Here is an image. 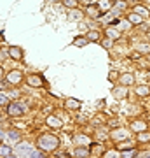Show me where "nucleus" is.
Returning a JSON list of instances; mask_svg holds the SVG:
<instances>
[{"label": "nucleus", "instance_id": "obj_1", "mask_svg": "<svg viewBox=\"0 0 150 158\" xmlns=\"http://www.w3.org/2000/svg\"><path fill=\"white\" fill-rule=\"evenodd\" d=\"M60 146V139L52 134H44L37 139V148H39L42 153H51V151H56Z\"/></svg>", "mask_w": 150, "mask_h": 158}, {"label": "nucleus", "instance_id": "obj_2", "mask_svg": "<svg viewBox=\"0 0 150 158\" xmlns=\"http://www.w3.org/2000/svg\"><path fill=\"white\" fill-rule=\"evenodd\" d=\"M32 151H33V148L30 146L28 142H19V144L14 148V156L16 158H30Z\"/></svg>", "mask_w": 150, "mask_h": 158}, {"label": "nucleus", "instance_id": "obj_3", "mask_svg": "<svg viewBox=\"0 0 150 158\" xmlns=\"http://www.w3.org/2000/svg\"><path fill=\"white\" fill-rule=\"evenodd\" d=\"M129 135H131V132H129L128 128H115V130H112V132H110V137H112L115 142L128 141Z\"/></svg>", "mask_w": 150, "mask_h": 158}, {"label": "nucleus", "instance_id": "obj_4", "mask_svg": "<svg viewBox=\"0 0 150 158\" xmlns=\"http://www.w3.org/2000/svg\"><path fill=\"white\" fill-rule=\"evenodd\" d=\"M7 114L9 116H23L25 114V106L21 102H9L7 104Z\"/></svg>", "mask_w": 150, "mask_h": 158}, {"label": "nucleus", "instance_id": "obj_5", "mask_svg": "<svg viewBox=\"0 0 150 158\" xmlns=\"http://www.w3.org/2000/svg\"><path fill=\"white\" fill-rule=\"evenodd\" d=\"M6 79H7L9 85H19L23 79H25V76H23L21 70H11V72H7Z\"/></svg>", "mask_w": 150, "mask_h": 158}, {"label": "nucleus", "instance_id": "obj_6", "mask_svg": "<svg viewBox=\"0 0 150 158\" xmlns=\"http://www.w3.org/2000/svg\"><path fill=\"white\" fill-rule=\"evenodd\" d=\"M7 55H9L12 60H16V62L23 60V49L19 48V46H9V49H7Z\"/></svg>", "mask_w": 150, "mask_h": 158}, {"label": "nucleus", "instance_id": "obj_7", "mask_svg": "<svg viewBox=\"0 0 150 158\" xmlns=\"http://www.w3.org/2000/svg\"><path fill=\"white\" fill-rule=\"evenodd\" d=\"M26 83L30 86H33V88H42L44 86V81H42V77H40L39 74H30L26 77Z\"/></svg>", "mask_w": 150, "mask_h": 158}, {"label": "nucleus", "instance_id": "obj_8", "mask_svg": "<svg viewBox=\"0 0 150 158\" xmlns=\"http://www.w3.org/2000/svg\"><path fill=\"white\" fill-rule=\"evenodd\" d=\"M89 155H91L89 146H77L73 149V156L75 158H89Z\"/></svg>", "mask_w": 150, "mask_h": 158}, {"label": "nucleus", "instance_id": "obj_9", "mask_svg": "<svg viewBox=\"0 0 150 158\" xmlns=\"http://www.w3.org/2000/svg\"><path fill=\"white\" fill-rule=\"evenodd\" d=\"M86 14H87L89 18H93V19H98V18H101L100 7L94 6V4H89V6L86 7Z\"/></svg>", "mask_w": 150, "mask_h": 158}, {"label": "nucleus", "instance_id": "obj_10", "mask_svg": "<svg viewBox=\"0 0 150 158\" xmlns=\"http://www.w3.org/2000/svg\"><path fill=\"white\" fill-rule=\"evenodd\" d=\"M134 83V76L133 74H129V72H124L119 76V85H122V86H131Z\"/></svg>", "mask_w": 150, "mask_h": 158}, {"label": "nucleus", "instance_id": "obj_11", "mask_svg": "<svg viewBox=\"0 0 150 158\" xmlns=\"http://www.w3.org/2000/svg\"><path fill=\"white\" fill-rule=\"evenodd\" d=\"M113 97H115L117 100L126 98V97H128V86H122V85L115 86V88H113Z\"/></svg>", "mask_w": 150, "mask_h": 158}, {"label": "nucleus", "instance_id": "obj_12", "mask_svg": "<svg viewBox=\"0 0 150 158\" xmlns=\"http://www.w3.org/2000/svg\"><path fill=\"white\" fill-rule=\"evenodd\" d=\"M80 106H82V102L75 100V98H67L65 100V107L70 109V111H77V109H80Z\"/></svg>", "mask_w": 150, "mask_h": 158}, {"label": "nucleus", "instance_id": "obj_13", "mask_svg": "<svg viewBox=\"0 0 150 158\" xmlns=\"http://www.w3.org/2000/svg\"><path fill=\"white\" fill-rule=\"evenodd\" d=\"M105 35H106V39L115 40V39H119L121 32H119V28H117V27H108V28L105 30Z\"/></svg>", "mask_w": 150, "mask_h": 158}, {"label": "nucleus", "instance_id": "obj_14", "mask_svg": "<svg viewBox=\"0 0 150 158\" xmlns=\"http://www.w3.org/2000/svg\"><path fill=\"white\" fill-rule=\"evenodd\" d=\"M131 130H134V132H145L147 130V123L145 121H141V119H136V121H133L131 123Z\"/></svg>", "mask_w": 150, "mask_h": 158}, {"label": "nucleus", "instance_id": "obj_15", "mask_svg": "<svg viewBox=\"0 0 150 158\" xmlns=\"http://www.w3.org/2000/svg\"><path fill=\"white\" fill-rule=\"evenodd\" d=\"M100 37H101V34L98 30H89L87 35H86V39H87L89 42H100Z\"/></svg>", "mask_w": 150, "mask_h": 158}, {"label": "nucleus", "instance_id": "obj_16", "mask_svg": "<svg viewBox=\"0 0 150 158\" xmlns=\"http://www.w3.org/2000/svg\"><path fill=\"white\" fill-rule=\"evenodd\" d=\"M136 95L138 97H147V95H150V86H147V85H140V86H136Z\"/></svg>", "mask_w": 150, "mask_h": 158}, {"label": "nucleus", "instance_id": "obj_17", "mask_svg": "<svg viewBox=\"0 0 150 158\" xmlns=\"http://www.w3.org/2000/svg\"><path fill=\"white\" fill-rule=\"evenodd\" d=\"M128 21L131 23V25H141V23H143V18L140 16V14H136V12H131L128 16Z\"/></svg>", "mask_w": 150, "mask_h": 158}, {"label": "nucleus", "instance_id": "obj_18", "mask_svg": "<svg viewBox=\"0 0 150 158\" xmlns=\"http://www.w3.org/2000/svg\"><path fill=\"white\" fill-rule=\"evenodd\" d=\"M47 125H49V127H52V128H61L63 121H60L56 116H47Z\"/></svg>", "mask_w": 150, "mask_h": 158}, {"label": "nucleus", "instance_id": "obj_19", "mask_svg": "<svg viewBox=\"0 0 150 158\" xmlns=\"http://www.w3.org/2000/svg\"><path fill=\"white\" fill-rule=\"evenodd\" d=\"M133 12L140 14L141 18H147V16H148V11H147V7L141 6V4H136V6H134V9H133Z\"/></svg>", "mask_w": 150, "mask_h": 158}, {"label": "nucleus", "instance_id": "obj_20", "mask_svg": "<svg viewBox=\"0 0 150 158\" xmlns=\"http://www.w3.org/2000/svg\"><path fill=\"white\" fill-rule=\"evenodd\" d=\"M73 142H77L79 146H82V144L89 146V144H91V139L86 137V135H75V137H73Z\"/></svg>", "mask_w": 150, "mask_h": 158}, {"label": "nucleus", "instance_id": "obj_21", "mask_svg": "<svg viewBox=\"0 0 150 158\" xmlns=\"http://www.w3.org/2000/svg\"><path fill=\"white\" fill-rule=\"evenodd\" d=\"M98 7H100V11H101V12H106V11H110V9H112L113 6H112L110 0H100Z\"/></svg>", "mask_w": 150, "mask_h": 158}, {"label": "nucleus", "instance_id": "obj_22", "mask_svg": "<svg viewBox=\"0 0 150 158\" xmlns=\"http://www.w3.org/2000/svg\"><path fill=\"white\" fill-rule=\"evenodd\" d=\"M138 53L140 55H150V42H141L138 46Z\"/></svg>", "mask_w": 150, "mask_h": 158}, {"label": "nucleus", "instance_id": "obj_23", "mask_svg": "<svg viewBox=\"0 0 150 158\" xmlns=\"http://www.w3.org/2000/svg\"><path fill=\"white\" fill-rule=\"evenodd\" d=\"M113 9H115V11H126V9H128V2H126V0H117L115 4H113Z\"/></svg>", "mask_w": 150, "mask_h": 158}, {"label": "nucleus", "instance_id": "obj_24", "mask_svg": "<svg viewBox=\"0 0 150 158\" xmlns=\"http://www.w3.org/2000/svg\"><path fill=\"white\" fill-rule=\"evenodd\" d=\"M136 156V149L131 148V149H122L121 151V158H134Z\"/></svg>", "mask_w": 150, "mask_h": 158}, {"label": "nucleus", "instance_id": "obj_25", "mask_svg": "<svg viewBox=\"0 0 150 158\" xmlns=\"http://www.w3.org/2000/svg\"><path fill=\"white\" fill-rule=\"evenodd\" d=\"M103 158H121V151H117V149H108V151L103 153Z\"/></svg>", "mask_w": 150, "mask_h": 158}, {"label": "nucleus", "instance_id": "obj_26", "mask_svg": "<svg viewBox=\"0 0 150 158\" xmlns=\"http://www.w3.org/2000/svg\"><path fill=\"white\" fill-rule=\"evenodd\" d=\"M89 40L86 39V37H82V35H79L77 39H73V46H77V48H82V46H86Z\"/></svg>", "mask_w": 150, "mask_h": 158}, {"label": "nucleus", "instance_id": "obj_27", "mask_svg": "<svg viewBox=\"0 0 150 158\" xmlns=\"http://www.w3.org/2000/svg\"><path fill=\"white\" fill-rule=\"evenodd\" d=\"M138 142H150V132H140L138 134Z\"/></svg>", "mask_w": 150, "mask_h": 158}, {"label": "nucleus", "instance_id": "obj_28", "mask_svg": "<svg viewBox=\"0 0 150 158\" xmlns=\"http://www.w3.org/2000/svg\"><path fill=\"white\" fill-rule=\"evenodd\" d=\"M7 139H9V141L19 142V132H17V130H9V132H7Z\"/></svg>", "mask_w": 150, "mask_h": 158}, {"label": "nucleus", "instance_id": "obj_29", "mask_svg": "<svg viewBox=\"0 0 150 158\" xmlns=\"http://www.w3.org/2000/svg\"><path fill=\"white\" fill-rule=\"evenodd\" d=\"M82 16H84V14L79 11V9H75V7H73V9H70V18H72V19H80Z\"/></svg>", "mask_w": 150, "mask_h": 158}, {"label": "nucleus", "instance_id": "obj_30", "mask_svg": "<svg viewBox=\"0 0 150 158\" xmlns=\"http://www.w3.org/2000/svg\"><path fill=\"white\" fill-rule=\"evenodd\" d=\"M9 155H12V149L9 146H2L0 148V156H9Z\"/></svg>", "mask_w": 150, "mask_h": 158}, {"label": "nucleus", "instance_id": "obj_31", "mask_svg": "<svg viewBox=\"0 0 150 158\" xmlns=\"http://www.w3.org/2000/svg\"><path fill=\"white\" fill-rule=\"evenodd\" d=\"M63 6L68 7V9H73V7L77 6V0H63Z\"/></svg>", "mask_w": 150, "mask_h": 158}, {"label": "nucleus", "instance_id": "obj_32", "mask_svg": "<svg viewBox=\"0 0 150 158\" xmlns=\"http://www.w3.org/2000/svg\"><path fill=\"white\" fill-rule=\"evenodd\" d=\"M9 104V98L6 97V93H0V106H7Z\"/></svg>", "mask_w": 150, "mask_h": 158}, {"label": "nucleus", "instance_id": "obj_33", "mask_svg": "<svg viewBox=\"0 0 150 158\" xmlns=\"http://www.w3.org/2000/svg\"><path fill=\"white\" fill-rule=\"evenodd\" d=\"M30 158H45V156H44V155H42L40 151L33 149V151H32V155H30Z\"/></svg>", "mask_w": 150, "mask_h": 158}, {"label": "nucleus", "instance_id": "obj_34", "mask_svg": "<svg viewBox=\"0 0 150 158\" xmlns=\"http://www.w3.org/2000/svg\"><path fill=\"white\" fill-rule=\"evenodd\" d=\"M134 158H150V151H143V153H136Z\"/></svg>", "mask_w": 150, "mask_h": 158}, {"label": "nucleus", "instance_id": "obj_35", "mask_svg": "<svg viewBox=\"0 0 150 158\" xmlns=\"http://www.w3.org/2000/svg\"><path fill=\"white\" fill-rule=\"evenodd\" d=\"M110 44H112V40L108 39V40H105V42H103V46H105V48H110Z\"/></svg>", "mask_w": 150, "mask_h": 158}, {"label": "nucleus", "instance_id": "obj_36", "mask_svg": "<svg viewBox=\"0 0 150 158\" xmlns=\"http://www.w3.org/2000/svg\"><path fill=\"white\" fill-rule=\"evenodd\" d=\"M2 158H16L14 155H9V156H2Z\"/></svg>", "mask_w": 150, "mask_h": 158}, {"label": "nucleus", "instance_id": "obj_37", "mask_svg": "<svg viewBox=\"0 0 150 158\" xmlns=\"http://www.w3.org/2000/svg\"><path fill=\"white\" fill-rule=\"evenodd\" d=\"M2 74H4V69L0 67V77H2Z\"/></svg>", "mask_w": 150, "mask_h": 158}, {"label": "nucleus", "instance_id": "obj_38", "mask_svg": "<svg viewBox=\"0 0 150 158\" xmlns=\"http://www.w3.org/2000/svg\"><path fill=\"white\" fill-rule=\"evenodd\" d=\"M77 2H89V0H77Z\"/></svg>", "mask_w": 150, "mask_h": 158}]
</instances>
